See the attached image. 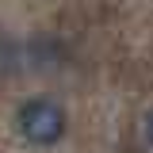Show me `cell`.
Returning <instances> with one entry per match:
<instances>
[{
    "instance_id": "obj_1",
    "label": "cell",
    "mask_w": 153,
    "mask_h": 153,
    "mask_svg": "<svg viewBox=\"0 0 153 153\" xmlns=\"http://www.w3.org/2000/svg\"><path fill=\"white\" fill-rule=\"evenodd\" d=\"M65 107L54 103V100H42V96H31L16 107V130L23 142L31 146H57L65 138Z\"/></svg>"
},
{
    "instance_id": "obj_2",
    "label": "cell",
    "mask_w": 153,
    "mask_h": 153,
    "mask_svg": "<svg viewBox=\"0 0 153 153\" xmlns=\"http://www.w3.org/2000/svg\"><path fill=\"white\" fill-rule=\"evenodd\" d=\"M146 142H149V146H153V111L146 115Z\"/></svg>"
}]
</instances>
